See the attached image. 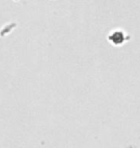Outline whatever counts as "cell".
Returning a JSON list of instances; mask_svg holds the SVG:
<instances>
[{"label": "cell", "mask_w": 140, "mask_h": 148, "mask_svg": "<svg viewBox=\"0 0 140 148\" xmlns=\"http://www.w3.org/2000/svg\"><path fill=\"white\" fill-rule=\"evenodd\" d=\"M109 38L113 44H121L124 41L125 37L121 31H114L112 34L109 35Z\"/></svg>", "instance_id": "6da1fadb"}]
</instances>
